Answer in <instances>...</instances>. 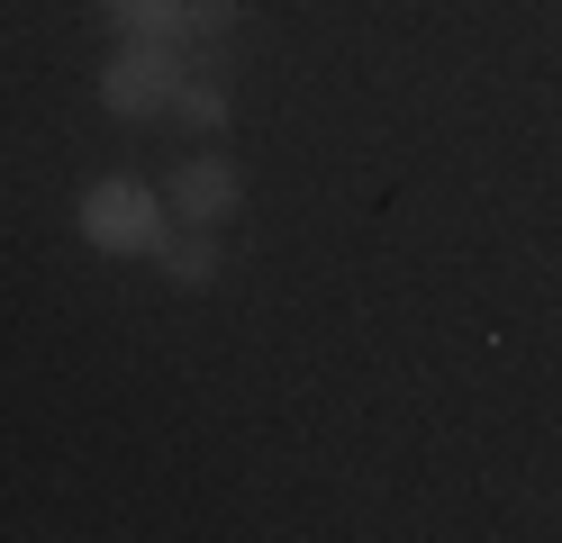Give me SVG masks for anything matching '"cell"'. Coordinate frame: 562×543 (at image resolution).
Segmentation results:
<instances>
[{
	"label": "cell",
	"mask_w": 562,
	"mask_h": 543,
	"mask_svg": "<svg viewBox=\"0 0 562 543\" xmlns=\"http://www.w3.org/2000/svg\"><path fill=\"white\" fill-rule=\"evenodd\" d=\"M74 227H82V245H91V253H119V263H155L164 236H172V208H164V191H146L136 172H100L91 191H82V208H74Z\"/></svg>",
	"instance_id": "6da1fadb"
},
{
	"label": "cell",
	"mask_w": 562,
	"mask_h": 543,
	"mask_svg": "<svg viewBox=\"0 0 562 543\" xmlns=\"http://www.w3.org/2000/svg\"><path fill=\"white\" fill-rule=\"evenodd\" d=\"M172 91H182V55H172L164 36H127V46L110 55V72H100V109L127 118V127L172 118Z\"/></svg>",
	"instance_id": "7a4b0ae2"
},
{
	"label": "cell",
	"mask_w": 562,
	"mask_h": 543,
	"mask_svg": "<svg viewBox=\"0 0 562 543\" xmlns=\"http://www.w3.org/2000/svg\"><path fill=\"white\" fill-rule=\"evenodd\" d=\"M164 208L182 217V227H227V217L245 208V172L218 155V145H209V155H191L182 172L164 181Z\"/></svg>",
	"instance_id": "3957f363"
},
{
	"label": "cell",
	"mask_w": 562,
	"mask_h": 543,
	"mask_svg": "<svg viewBox=\"0 0 562 543\" xmlns=\"http://www.w3.org/2000/svg\"><path fill=\"white\" fill-rule=\"evenodd\" d=\"M155 272H164L172 290H209V281L227 272L218 227H172V236H164V253H155Z\"/></svg>",
	"instance_id": "277c9868"
},
{
	"label": "cell",
	"mask_w": 562,
	"mask_h": 543,
	"mask_svg": "<svg viewBox=\"0 0 562 543\" xmlns=\"http://www.w3.org/2000/svg\"><path fill=\"white\" fill-rule=\"evenodd\" d=\"M100 19H110L119 36H164V46L191 27V19H182V0H100Z\"/></svg>",
	"instance_id": "5b68a950"
},
{
	"label": "cell",
	"mask_w": 562,
	"mask_h": 543,
	"mask_svg": "<svg viewBox=\"0 0 562 543\" xmlns=\"http://www.w3.org/2000/svg\"><path fill=\"white\" fill-rule=\"evenodd\" d=\"M172 118H182V127H200V136H227L236 100H227V82H191V72H182V91H172Z\"/></svg>",
	"instance_id": "8992f818"
},
{
	"label": "cell",
	"mask_w": 562,
	"mask_h": 543,
	"mask_svg": "<svg viewBox=\"0 0 562 543\" xmlns=\"http://www.w3.org/2000/svg\"><path fill=\"white\" fill-rule=\"evenodd\" d=\"M182 19H191V36H236L245 0H182Z\"/></svg>",
	"instance_id": "52a82bcc"
}]
</instances>
